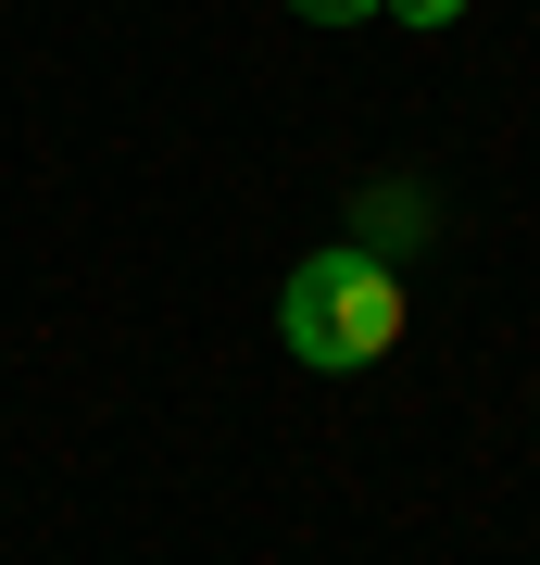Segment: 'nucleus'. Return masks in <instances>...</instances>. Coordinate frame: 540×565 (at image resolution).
I'll use <instances>...</instances> for the list:
<instances>
[{
  "label": "nucleus",
  "mask_w": 540,
  "mask_h": 565,
  "mask_svg": "<svg viewBox=\"0 0 540 565\" xmlns=\"http://www.w3.org/2000/svg\"><path fill=\"white\" fill-rule=\"evenodd\" d=\"M289 13H301V25H364L378 0H289Z\"/></svg>",
  "instance_id": "7ed1b4c3"
},
{
  "label": "nucleus",
  "mask_w": 540,
  "mask_h": 565,
  "mask_svg": "<svg viewBox=\"0 0 540 565\" xmlns=\"http://www.w3.org/2000/svg\"><path fill=\"white\" fill-rule=\"evenodd\" d=\"M378 13H390V25H453L465 0H378Z\"/></svg>",
  "instance_id": "20e7f679"
},
{
  "label": "nucleus",
  "mask_w": 540,
  "mask_h": 565,
  "mask_svg": "<svg viewBox=\"0 0 540 565\" xmlns=\"http://www.w3.org/2000/svg\"><path fill=\"white\" fill-rule=\"evenodd\" d=\"M402 327H415V289H402V264H390V252H364V239L301 252V264H289V289H277V340H289V364H315V377L390 364V352H402Z\"/></svg>",
  "instance_id": "f257e3e1"
},
{
  "label": "nucleus",
  "mask_w": 540,
  "mask_h": 565,
  "mask_svg": "<svg viewBox=\"0 0 540 565\" xmlns=\"http://www.w3.org/2000/svg\"><path fill=\"white\" fill-rule=\"evenodd\" d=\"M427 226H441V202H427L415 177H378V189H364V226H352V239H364V252H402V239H427Z\"/></svg>",
  "instance_id": "f03ea898"
}]
</instances>
